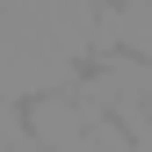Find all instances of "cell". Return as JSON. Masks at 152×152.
Wrapping results in <instances>:
<instances>
[{
	"instance_id": "cell-1",
	"label": "cell",
	"mask_w": 152,
	"mask_h": 152,
	"mask_svg": "<svg viewBox=\"0 0 152 152\" xmlns=\"http://www.w3.org/2000/svg\"><path fill=\"white\" fill-rule=\"evenodd\" d=\"M94 123H102V109L87 102V87H80V80L36 94V102H22V138H29L36 152H65V145H80Z\"/></svg>"
},
{
	"instance_id": "cell-2",
	"label": "cell",
	"mask_w": 152,
	"mask_h": 152,
	"mask_svg": "<svg viewBox=\"0 0 152 152\" xmlns=\"http://www.w3.org/2000/svg\"><path fill=\"white\" fill-rule=\"evenodd\" d=\"M94 58H138L152 65V0H109L94 29Z\"/></svg>"
},
{
	"instance_id": "cell-3",
	"label": "cell",
	"mask_w": 152,
	"mask_h": 152,
	"mask_svg": "<svg viewBox=\"0 0 152 152\" xmlns=\"http://www.w3.org/2000/svg\"><path fill=\"white\" fill-rule=\"evenodd\" d=\"M65 152H138V138H130L123 123H109V116H102V123L80 138V145H65Z\"/></svg>"
}]
</instances>
